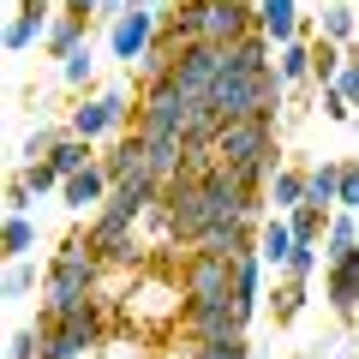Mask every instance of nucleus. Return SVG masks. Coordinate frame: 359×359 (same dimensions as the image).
<instances>
[{"label":"nucleus","mask_w":359,"mask_h":359,"mask_svg":"<svg viewBox=\"0 0 359 359\" xmlns=\"http://www.w3.org/2000/svg\"><path fill=\"white\" fill-rule=\"evenodd\" d=\"M102 282H108V264L96 252H90V240H84V228H72L60 240V252L48 257V282H42V294H36V318H66L72 306H84L90 294H102Z\"/></svg>","instance_id":"f257e3e1"},{"label":"nucleus","mask_w":359,"mask_h":359,"mask_svg":"<svg viewBox=\"0 0 359 359\" xmlns=\"http://www.w3.org/2000/svg\"><path fill=\"white\" fill-rule=\"evenodd\" d=\"M66 126H72L78 138H90V144L138 126V84H108V90H96V96H84V102L66 114Z\"/></svg>","instance_id":"f03ea898"},{"label":"nucleus","mask_w":359,"mask_h":359,"mask_svg":"<svg viewBox=\"0 0 359 359\" xmlns=\"http://www.w3.org/2000/svg\"><path fill=\"white\" fill-rule=\"evenodd\" d=\"M162 198H168V216H174V222H168V245L192 252V245L204 240V228L216 222V216H210V186L198 174H174Z\"/></svg>","instance_id":"7ed1b4c3"},{"label":"nucleus","mask_w":359,"mask_h":359,"mask_svg":"<svg viewBox=\"0 0 359 359\" xmlns=\"http://www.w3.org/2000/svg\"><path fill=\"white\" fill-rule=\"evenodd\" d=\"M186 120H192V102L174 78H156V84H138V132L144 138H186Z\"/></svg>","instance_id":"20e7f679"},{"label":"nucleus","mask_w":359,"mask_h":359,"mask_svg":"<svg viewBox=\"0 0 359 359\" xmlns=\"http://www.w3.org/2000/svg\"><path fill=\"white\" fill-rule=\"evenodd\" d=\"M282 144V114H257V120H228V126L216 132V156L228 168H245L257 162L264 150H276Z\"/></svg>","instance_id":"39448f33"},{"label":"nucleus","mask_w":359,"mask_h":359,"mask_svg":"<svg viewBox=\"0 0 359 359\" xmlns=\"http://www.w3.org/2000/svg\"><path fill=\"white\" fill-rule=\"evenodd\" d=\"M233 282H240V257H222V252H186L180 257L186 299H233Z\"/></svg>","instance_id":"423d86ee"},{"label":"nucleus","mask_w":359,"mask_h":359,"mask_svg":"<svg viewBox=\"0 0 359 359\" xmlns=\"http://www.w3.org/2000/svg\"><path fill=\"white\" fill-rule=\"evenodd\" d=\"M156 36H162V0H156V6H126V13L108 25V54H114V60L132 72V66L150 54Z\"/></svg>","instance_id":"0eeeda50"},{"label":"nucleus","mask_w":359,"mask_h":359,"mask_svg":"<svg viewBox=\"0 0 359 359\" xmlns=\"http://www.w3.org/2000/svg\"><path fill=\"white\" fill-rule=\"evenodd\" d=\"M222 66H228V48H222V42H186V48L174 54V72L168 78L186 90V102H210Z\"/></svg>","instance_id":"6e6552de"},{"label":"nucleus","mask_w":359,"mask_h":359,"mask_svg":"<svg viewBox=\"0 0 359 359\" xmlns=\"http://www.w3.org/2000/svg\"><path fill=\"white\" fill-rule=\"evenodd\" d=\"M174 330L192 335V341H222V335H240L245 318H240L233 299H186V311H180Z\"/></svg>","instance_id":"1a4fd4ad"},{"label":"nucleus","mask_w":359,"mask_h":359,"mask_svg":"<svg viewBox=\"0 0 359 359\" xmlns=\"http://www.w3.org/2000/svg\"><path fill=\"white\" fill-rule=\"evenodd\" d=\"M48 25H54V0H18L13 18H6V54H30L48 42Z\"/></svg>","instance_id":"9d476101"},{"label":"nucleus","mask_w":359,"mask_h":359,"mask_svg":"<svg viewBox=\"0 0 359 359\" xmlns=\"http://www.w3.org/2000/svg\"><path fill=\"white\" fill-rule=\"evenodd\" d=\"M108 192H114V180H108L102 156H96L90 168H78V174H66V186H60V204L72 210V216H84V210H102V204H108Z\"/></svg>","instance_id":"9b49d317"},{"label":"nucleus","mask_w":359,"mask_h":359,"mask_svg":"<svg viewBox=\"0 0 359 359\" xmlns=\"http://www.w3.org/2000/svg\"><path fill=\"white\" fill-rule=\"evenodd\" d=\"M323 299L341 323L359 318V252H347L341 264H323Z\"/></svg>","instance_id":"f8f14e48"},{"label":"nucleus","mask_w":359,"mask_h":359,"mask_svg":"<svg viewBox=\"0 0 359 359\" xmlns=\"http://www.w3.org/2000/svg\"><path fill=\"white\" fill-rule=\"evenodd\" d=\"M264 276H269V264L257 252H240V282H233V306H240V318H245V330H252V318L269 306V287H264Z\"/></svg>","instance_id":"ddd939ff"},{"label":"nucleus","mask_w":359,"mask_h":359,"mask_svg":"<svg viewBox=\"0 0 359 359\" xmlns=\"http://www.w3.org/2000/svg\"><path fill=\"white\" fill-rule=\"evenodd\" d=\"M294 245H299V240H294V222H287L282 210H269V216L257 222V257H264V264L276 269V276L287 269V257H294Z\"/></svg>","instance_id":"4468645a"},{"label":"nucleus","mask_w":359,"mask_h":359,"mask_svg":"<svg viewBox=\"0 0 359 359\" xmlns=\"http://www.w3.org/2000/svg\"><path fill=\"white\" fill-rule=\"evenodd\" d=\"M257 30H264L276 48L294 36H306V13H299V0H257Z\"/></svg>","instance_id":"2eb2a0df"},{"label":"nucleus","mask_w":359,"mask_h":359,"mask_svg":"<svg viewBox=\"0 0 359 359\" xmlns=\"http://www.w3.org/2000/svg\"><path fill=\"white\" fill-rule=\"evenodd\" d=\"M78 42H90V13H72V6H60L48 25V42H42V54L48 60H60V54H72Z\"/></svg>","instance_id":"dca6fc26"},{"label":"nucleus","mask_w":359,"mask_h":359,"mask_svg":"<svg viewBox=\"0 0 359 359\" xmlns=\"http://www.w3.org/2000/svg\"><path fill=\"white\" fill-rule=\"evenodd\" d=\"M335 198H341V156H318V162H306V204L335 210Z\"/></svg>","instance_id":"f3484780"},{"label":"nucleus","mask_w":359,"mask_h":359,"mask_svg":"<svg viewBox=\"0 0 359 359\" xmlns=\"http://www.w3.org/2000/svg\"><path fill=\"white\" fill-rule=\"evenodd\" d=\"M311 299V282H299V276H282V282L269 287V318H276V330H287V323H299V311H306Z\"/></svg>","instance_id":"a211bd4d"},{"label":"nucleus","mask_w":359,"mask_h":359,"mask_svg":"<svg viewBox=\"0 0 359 359\" xmlns=\"http://www.w3.org/2000/svg\"><path fill=\"white\" fill-rule=\"evenodd\" d=\"M318 18V36H330V42H359V6L353 0H323V13H311Z\"/></svg>","instance_id":"6ab92c4d"},{"label":"nucleus","mask_w":359,"mask_h":359,"mask_svg":"<svg viewBox=\"0 0 359 359\" xmlns=\"http://www.w3.org/2000/svg\"><path fill=\"white\" fill-rule=\"evenodd\" d=\"M42 282H48V264L36 269V257H6V282H0V294H6V306H18V299L42 294Z\"/></svg>","instance_id":"aec40b11"},{"label":"nucleus","mask_w":359,"mask_h":359,"mask_svg":"<svg viewBox=\"0 0 359 359\" xmlns=\"http://www.w3.org/2000/svg\"><path fill=\"white\" fill-rule=\"evenodd\" d=\"M36 240H42L36 216H30V210H6V228H0V252H6V257H36Z\"/></svg>","instance_id":"412c9836"},{"label":"nucleus","mask_w":359,"mask_h":359,"mask_svg":"<svg viewBox=\"0 0 359 359\" xmlns=\"http://www.w3.org/2000/svg\"><path fill=\"white\" fill-rule=\"evenodd\" d=\"M299 204H306V156H294L282 174L269 180V210H282V216H287V210H299Z\"/></svg>","instance_id":"4be33fe9"},{"label":"nucleus","mask_w":359,"mask_h":359,"mask_svg":"<svg viewBox=\"0 0 359 359\" xmlns=\"http://www.w3.org/2000/svg\"><path fill=\"white\" fill-rule=\"evenodd\" d=\"M276 72L287 78V90L294 84H311V36H294L276 48Z\"/></svg>","instance_id":"5701e85b"},{"label":"nucleus","mask_w":359,"mask_h":359,"mask_svg":"<svg viewBox=\"0 0 359 359\" xmlns=\"http://www.w3.org/2000/svg\"><path fill=\"white\" fill-rule=\"evenodd\" d=\"M341 66H347V48L341 42H330V36H311V84H335L341 78Z\"/></svg>","instance_id":"b1692460"},{"label":"nucleus","mask_w":359,"mask_h":359,"mask_svg":"<svg viewBox=\"0 0 359 359\" xmlns=\"http://www.w3.org/2000/svg\"><path fill=\"white\" fill-rule=\"evenodd\" d=\"M66 120H42V126H30L25 132V144H18V162H42V156H54V144L66 138Z\"/></svg>","instance_id":"393cba45"},{"label":"nucleus","mask_w":359,"mask_h":359,"mask_svg":"<svg viewBox=\"0 0 359 359\" xmlns=\"http://www.w3.org/2000/svg\"><path fill=\"white\" fill-rule=\"evenodd\" d=\"M60 84L66 90H90L96 84V48H90V42H78L72 54H60Z\"/></svg>","instance_id":"a878e982"},{"label":"nucleus","mask_w":359,"mask_h":359,"mask_svg":"<svg viewBox=\"0 0 359 359\" xmlns=\"http://www.w3.org/2000/svg\"><path fill=\"white\" fill-rule=\"evenodd\" d=\"M42 347H48V318L18 323V330L6 335V359H42Z\"/></svg>","instance_id":"bb28decb"},{"label":"nucleus","mask_w":359,"mask_h":359,"mask_svg":"<svg viewBox=\"0 0 359 359\" xmlns=\"http://www.w3.org/2000/svg\"><path fill=\"white\" fill-rule=\"evenodd\" d=\"M330 216H335V210H323V204H299V210H287V222H294V240H318V245H323Z\"/></svg>","instance_id":"cd10ccee"},{"label":"nucleus","mask_w":359,"mask_h":359,"mask_svg":"<svg viewBox=\"0 0 359 359\" xmlns=\"http://www.w3.org/2000/svg\"><path fill=\"white\" fill-rule=\"evenodd\" d=\"M198 359H257L252 353V335H222V341H198Z\"/></svg>","instance_id":"c85d7f7f"},{"label":"nucleus","mask_w":359,"mask_h":359,"mask_svg":"<svg viewBox=\"0 0 359 359\" xmlns=\"http://www.w3.org/2000/svg\"><path fill=\"white\" fill-rule=\"evenodd\" d=\"M318 108H323L330 126H347V120H353V96H347L341 84H323V90H318Z\"/></svg>","instance_id":"c756f323"},{"label":"nucleus","mask_w":359,"mask_h":359,"mask_svg":"<svg viewBox=\"0 0 359 359\" xmlns=\"http://www.w3.org/2000/svg\"><path fill=\"white\" fill-rule=\"evenodd\" d=\"M318 264H323V245H318V240H299L282 276H299V282H311V276H318Z\"/></svg>","instance_id":"7c9ffc66"},{"label":"nucleus","mask_w":359,"mask_h":359,"mask_svg":"<svg viewBox=\"0 0 359 359\" xmlns=\"http://www.w3.org/2000/svg\"><path fill=\"white\" fill-rule=\"evenodd\" d=\"M335 210H353L359 216V162H341V198H335Z\"/></svg>","instance_id":"2f4dec72"},{"label":"nucleus","mask_w":359,"mask_h":359,"mask_svg":"<svg viewBox=\"0 0 359 359\" xmlns=\"http://www.w3.org/2000/svg\"><path fill=\"white\" fill-rule=\"evenodd\" d=\"M6 210H36V192H30V180L13 168V180H6Z\"/></svg>","instance_id":"473e14b6"},{"label":"nucleus","mask_w":359,"mask_h":359,"mask_svg":"<svg viewBox=\"0 0 359 359\" xmlns=\"http://www.w3.org/2000/svg\"><path fill=\"white\" fill-rule=\"evenodd\" d=\"M335 84H341L347 96H353V108H359V42H347V66H341V78H335Z\"/></svg>","instance_id":"72a5a7b5"},{"label":"nucleus","mask_w":359,"mask_h":359,"mask_svg":"<svg viewBox=\"0 0 359 359\" xmlns=\"http://www.w3.org/2000/svg\"><path fill=\"white\" fill-rule=\"evenodd\" d=\"M78 359H102V347H90V353H78Z\"/></svg>","instance_id":"f704fd0d"},{"label":"nucleus","mask_w":359,"mask_h":359,"mask_svg":"<svg viewBox=\"0 0 359 359\" xmlns=\"http://www.w3.org/2000/svg\"><path fill=\"white\" fill-rule=\"evenodd\" d=\"M353 353H359V318H353Z\"/></svg>","instance_id":"c9c22d12"},{"label":"nucleus","mask_w":359,"mask_h":359,"mask_svg":"<svg viewBox=\"0 0 359 359\" xmlns=\"http://www.w3.org/2000/svg\"><path fill=\"white\" fill-rule=\"evenodd\" d=\"M126 6H156V0H126Z\"/></svg>","instance_id":"e433bc0d"},{"label":"nucleus","mask_w":359,"mask_h":359,"mask_svg":"<svg viewBox=\"0 0 359 359\" xmlns=\"http://www.w3.org/2000/svg\"><path fill=\"white\" fill-rule=\"evenodd\" d=\"M294 359H318V353H294Z\"/></svg>","instance_id":"4c0bfd02"}]
</instances>
